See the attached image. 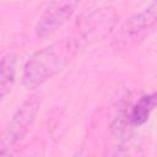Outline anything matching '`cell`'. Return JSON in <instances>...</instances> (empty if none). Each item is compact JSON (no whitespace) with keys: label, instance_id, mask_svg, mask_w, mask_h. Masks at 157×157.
<instances>
[{"label":"cell","instance_id":"obj_1","mask_svg":"<svg viewBox=\"0 0 157 157\" xmlns=\"http://www.w3.org/2000/svg\"><path fill=\"white\" fill-rule=\"evenodd\" d=\"M80 49L81 47L76 39L70 37L36 52L23 67V85L31 90L39 87L59 74Z\"/></svg>","mask_w":157,"mask_h":157},{"label":"cell","instance_id":"obj_2","mask_svg":"<svg viewBox=\"0 0 157 157\" xmlns=\"http://www.w3.org/2000/svg\"><path fill=\"white\" fill-rule=\"evenodd\" d=\"M40 103L42 96L39 93H33L17 108V110L13 113L2 132L0 144L1 155L5 153L6 148L16 146L25 139V136L28 134L31 126L36 120Z\"/></svg>","mask_w":157,"mask_h":157},{"label":"cell","instance_id":"obj_3","mask_svg":"<svg viewBox=\"0 0 157 157\" xmlns=\"http://www.w3.org/2000/svg\"><path fill=\"white\" fill-rule=\"evenodd\" d=\"M157 29V0L130 16L119 28L114 44L119 48L134 45Z\"/></svg>","mask_w":157,"mask_h":157},{"label":"cell","instance_id":"obj_4","mask_svg":"<svg viewBox=\"0 0 157 157\" xmlns=\"http://www.w3.org/2000/svg\"><path fill=\"white\" fill-rule=\"evenodd\" d=\"M80 1L81 0H50L36 23L34 32L37 38L45 39L53 36L70 20Z\"/></svg>","mask_w":157,"mask_h":157},{"label":"cell","instance_id":"obj_5","mask_svg":"<svg viewBox=\"0 0 157 157\" xmlns=\"http://www.w3.org/2000/svg\"><path fill=\"white\" fill-rule=\"evenodd\" d=\"M114 22V15L109 9H99L80 22L77 33L74 38L80 47L83 48L91 42L105 37L113 28Z\"/></svg>","mask_w":157,"mask_h":157},{"label":"cell","instance_id":"obj_6","mask_svg":"<svg viewBox=\"0 0 157 157\" xmlns=\"http://www.w3.org/2000/svg\"><path fill=\"white\" fill-rule=\"evenodd\" d=\"M157 107V92L141 97L130 109L124 114L119 123V128L124 126L128 129L140 126L145 124L151 114V112Z\"/></svg>","mask_w":157,"mask_h":157},{"label":"cell","instance_id":"obj_7","mask_svg":"<svg viewBox=\"0 0 157 157\" xmlns=\"http://www.w3.org/2000/svg\"><path fill=\"white\" fill-rule=\"evenodd\" d=\"M16 77V56L13 54H6L1 59V72H0V92L4 98L11 90Z\"/></svg>","mask_w":157,"mask_h":157}]
</instances>
